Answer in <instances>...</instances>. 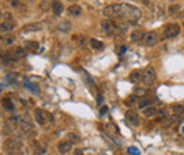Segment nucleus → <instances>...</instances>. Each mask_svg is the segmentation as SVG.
<instances>
[{"instance_id":"13","label":"nucleus","mask_w":184,"mask_h":155,"mask_svg":"<svg viewBox=\"0 0 184 155\" xmlns=\"http://www.w3.org/2000/svg\"><path fill=\"white\" fill-rule=\"evenodd\" d=\"M154 102H156V99H153V98H142L140 100H139L138 106H139V109H147V107H150Z\"/></svg>"},{"instance_id":"10","label":"nucleus","mask_w":184,"mask_h":155,"mask_svg":"<svg viewBox=\"0 0 184 155\" xmlns=\"http://www.w3.org/2000/svg\"><path fill=\"white\" fill-rule=\"evenodd\" d=\"M14 27H16V24L12 21V20H6L4 23H2V24H0V35L9 34Z\"/></svg>"},{"instance_id":"30","label":"nucleus","mask_w":184,"mask_h":155,"mask_svg":"<svg viewBox=\"0 0 184 155\" xmlns=\"http://www.w3.org/2000/svg\"><path fill=\"white\" fill-rule=\"evenodd\" d=\"M136 102H138V96H130L129 99H126V104H128V106H132Z\"/></svg>"},{"instance_id":"41","label":"nucleus","mask_w":184,"mask_h":155,"mask_svg":"<svg viewBox=\"0 0 184 155\" xmlns=\"http://www.w3.org/2000/svg\"><path fill=\"white\" fill-rule=\"evenodd\" d=\"M181 134L184 135V125H183V128H181Z\"/></svg>"},{"instance_id":"5","label":"nucleus","mask_w":184,"mask_h":155,"mask_svg":"<svg viewBox=\"0 0 184 155\" xmlns=\"http://www.w3.org/2000/svg\"><path fill=\"white\" fill-rule=\"evenodd\" d=\"M105 17L108 18H114V17H119L120 13V3L119 4H110V6H106L104 10H102Z\"/></svg>"},{"instance_id":"2","label":"nucleus","mask_w":184,"mask_h":155,"mask_svg":"<svg viewBox=\"0 0 184 155\" xmlns=\"http://www.w3.org/2000/svg\"><path fill=\"white\" fill-rule=\"evenodd\" d=\"M23 147V143L18 138H7L6 141H4V149L9 152H17L20 151Z\"/></svg>"},{"instance_id":"9","label":"nucleus","mask_w":184,"mask_h":155,"mask_svg":"<svg viewBox=\"0 0 184 155\" xmlns=\"http://www.w3.org/2000/svg\"><path fill=\"white\" fill-rule=\"evenodd\" d=\"M43 23H28V24L23 25L22 30L24 31V33H34V31H40L43 30Z\"/></svg>"},{"instance_id":"3","label":"nucleus","mask_w":184,"mask_h":155,"mask_svg":"<svg viewBox=\"0 0 184 155\" xmlns=\"http://www.w3.org/2000/svg\"><path fill=\"white\" fill-rule=\"evenodd\" d=\"M178 34H180V25L176 24V23L166 24V27L163 28V35H164V38H174Z\"/></svg>"},{"instance_id":"32","label":"nucleus","mask_w":184,"mask_h":155,"mask_svg":"<svg viewBox=\"0 0 184 155\" xmlns=\"http://www.w3.org/2000/svg\"><path fill=\"white\" fill-rule=\"evenodd\" d=\"M128 152L130 155H140V152H139V149L136 148V147H129L128 148Z\"/></svg>"},{"instance_id":"17","label":"nucleus","mask_w":184,"mask_h":155,"mask_svg":"<svg viewBox=\"0 0 184 155\" xmlns=\"http://www.w3.org/2000/svg\"><path fill=\"white\" fill-rule=\"evenodd\" d=\"M129 79H130V82H133V83L140 82V80L143 79V72H142V71H139V69L133 71V72L130 73V76H129Z\"/></svg>"},{"instance_id":"31","label":"nucleus","mask_w":184,"mask_h":155,"mask_svg":"<svg viewBox=\"0 0 184 155\" xmlns=\"http://www.w3.org/2000/svg\"><path fill=\"white\" fill-rule=\"evenodd\" d=\"M74 41H77L80 45H82V44H85V37H82V35H75V37H74Z\"/></svg>"},{"instance_id":"6","label":"nucleus","mask_w":184,"mask_h":155,"mask_svg":"<svg viewBox=\"0 0 184 155\" xmlns=\"http://www.w3.org/2000/svg\"><path fill=\"white\" fill-rule=\"evenodd\" d=\"M142 80H143L147 86L153 85L154 80H156V72H154V68L147 66L146 69L143 71V79H142Z\"/></svg>"},{"instance_id":"16","label":"nucleus","mask_w":184,"mask_h":155,"mask_svg":"<svg viewBox=\"0 0 184 155\" xmlns=\"http://www.w3.org/2000/svg\"><path fill=\"white\" fill-rule=\"evenodd\" d=\"M143 37H144L143 30H133L132 34H130V40H132L133 43H139V41L143 40Z\"/></svg>"},{"instance_id":"8","label":"nucleus","mask_w":184,"mask_h":155,"mask_svg":"<svg viewBox=\"0 0 184 155\" xmlns=\"http://www.w3.org/2000/svg\"><path fill=\"white\" fill-rule=\"evenodd\" d=\"M125 119L129 124H132V125H139V123H140L139 114L135 112V110H128L126 114H125Z\"/></svg>"},{"instance_id":"7","label":"nucleus","mask_w":184,"mask_h":155,"mask_svg":"<svg viewBox=\"0 0 184 155\" xmlns=\"http://www.w3.org/2000/svg\"><path fill=\"white\" fill-rule=\"evenodd\" d=\"M143 44L146 47H153L154 44H157V41H159V35H157V33H154V31H150V33H146L143 37Z\"/></svg>"},{"instance_id":"44","label":"nucleus","mask_w":184,"mask_h":155,"mask_svg":"<svg viewBox=\"0 0 184 155\" xmlns=\"http://www.w3.org/2000/svg\"><path fill=\"white\" fill-rule=\"evenodd\" d=\"M183 25H184V24H183Z\"/></svg>"},{"instance_id":"40","label":"nucleus","mask_w":184,"mask_h":155,"mask_svg":"<svg viewBox=\"0 0 184 155\" xmlns=\"http://www.w3.org/2000/svg\"><path fill=\"white\" fill-rule=\"evenodd\" d=\"M81 154H82L81 151H77V152H75V155H81Z\"/></svg>"},{"instance_id":"28","label":"nucleus","mask_w":184,"mask_h":155,"mask_svg":"<svg viewBox=\"0 0 184 155\" xmlns=\"http://www.w3.org/2000/svg\"><path fill=\"white\" fill-rule=\"evenodd\" d=\"M68 141L70 143H72V144H75V143H78L80 141V135L78 134H75V133H68Z\"/></svg>"},{"instance_id":"43","label":"nucleus","mask_w":184,"mask_h":155,"mask_svg":"<svg viewBox=\"0 0 184 155\" xmlns=\"http://www.w3.org/2000/svg\"><path fill=\"white\" fill-rule=\"evenodd\" d=\"M0 17H2V11H0Z\"/></svg>"},{"instance_id":"26","label":"nucleus","mask_w":184,"mask_h":155,"mask_svg":"<svg viewBox=\"0 0 184 155\" xmlns=\"http://www.w3.org/2000/svg\"><path fill=\"white\" fill-rule=\"evenodd\" d=\"M157 112H159V109H156V107L150 106V107H147V109H144L143 114L146 116V117H153V116L157 114Z\"/></svg>"},{"instance_id":"29","label":"nucleus","mask_w":184,"mask_h":155,"mask_svg":"<svg viewBox=\"0 0 184 155\" xmlns=\"http://www.w3.org/2000/svg\"><path fill=\"white\" fill-rule=\"evenodd\" d=\"M50 7H51V3H50V2H47V0H43V2H40V9L41 10L47 11Z\"/></svg>"},{"instance_id":"35","label":"nucleus","mask_w":184,"mask_h":155,"mask_svg":"<svg viewBox=\"0 0 184 155\" xmlns=\"http://www.w3.org/2000/svg\"><path fill=\"white\" fill-rule=\"evenodd\" d=\"M157 114H159L162 119H164V117H167V110H166V109H159Z\"/></svg>"},{"instance_id":"33","label":"nucleus","mask_w":184,"mask_h":155,"mask_svg":"<svg viewBox=\"0 0 184 155\" xmlns=\"http://www.w3.org/2000/svg\"><path fill=\"white\" fill-rule=\"evenodd\" d=\"M178 10H180V6H178V4H172V6L169 7V11L170 13H177Z\"/></svg>"},{"instance_id":"15","label":"nucleus","mask_w":184,"mask_h":155,"mask_svg":"<svg viewBox=\"0 0 184 155\" xmlns=\"http://www.w3.org/2000/svg\"><path fill=\"white\" fill-rule=\"evenodd\" d=\"M16 41V37L13 34H4V35H0V44L3 45H12Z\"/></svg>"},{"instance_id":"11","label":"nucleus","mask_w":184,"mask_h":155,"mask_svg":"<svg viewBox=\"0 0 184 155\" xmlns=\"http://www.w3.org/2000/svg\"><path fill=\"white\" fill-rule=\"evenodd\" d=\"M51 10L55 16H61V13L64 11V4L60 0H52L51 2Z\"/></svg>"},{"instance_id":"20","label":"nucleus","mask_w":184,"mask_h":155,"mask_svg":"<svg viewBox=\"0 0 184 155\" xmlns=\"http://www.w3.org/2000/svg\"><path fill=\"white\" fill-rule=\"evenodd\" d=\"M68 13H70L71 16H74V17H77V16H80L81 13H82V7H81L80 4H72V6L68 7Z\"/></svg>"},{"instance_id":"34","label":"nucleus","mask_w":184,"mask_h":155,"mask_svg":"<svg viewBox=\"0 0 184 155\" xmlns=\"http://www.w3.org/2000/svg\"><path fill=\"white\" fill-rule=\"evenodd\" d=\"M10 3V6H13V7H22V3L18 2V0H7Z\"/></svg>"},{"instance_id":"42","label":"nucleus","mask_w":184,"mask_h":155,"mask_svg":"<svg viewBox=\"0 0 184 155\" xmlns=\"http://www.w3.org/2000/svg\"><path fill=\"white\" fill-rule=\"evenodd\" d=\"M24 2H31V0H24Z\"/></svg>"},{"instance_id":"14","label":"nucleus","mask_w":184,"mask_h":155,"mask_svg":"<svg viewBox=\"0 0 184 155\" xmlns=\"http://www.w3.org/2000/svg\"><path fill=\"white\" fill-rule=\"evenodd\" d=\"M34 116H36V120H37V123H38L40 125L46 124V120H47L46 112H43L41 109H36V112H34Z\"/></svg>"},{"instance_id":"27","label":"nucleus","mask_w":184,"mask_h":155,"mask_svg":"<svg viewBox=\"0 0 184 155\" xmlns=\"http://www.w3.org/2000/svg\"><path fill=\"white\" fill-rule=\"evenodd\" d=\"M173 113H174L176 116L184 114V106L183 104H174V106H173Z\"/></svg>"},{"instance_id":"25","label":"nucleus","mask_w":184,"mask_h":155,"mask_svg":"<svg viewBox=\"0 0 184 155\" xmlns=\"http://www.w3.org/2000/svg\"><path fill=\"white\" fill-rule=\"evenodd\" d=\"M34 151H36V155H43L46 152V145L41 143H34Z\"/></svg>"},{"instance_id":"36","label":"nucleus","mask_w":184,"mask_h":155,"mask_svg":"<svg viewBox=\"0 0 184 155\" xmlns=\"http://www.w3.org/2000/svg\"><path fill=\"white\" fill-rule=\"evenodd\" d=\"M116 51H118V54H125V51H126V47H125V45H120V47H118V48H116Z\"/></svg>"},{"instance_id":"18","label":"nucleus","mask_w":184,"mask_h":155,"mask_svg":"<svg viewBox=\"0 0 184 155\" xmlns=\"http://www.w3.org/2000/svg\"><path fill=\"white\" fill-rule=\"evenodd\" d=\"M57 30L67 34V33H70V31L72 30V24H71L70 21H61L58 25H57Z\"/></svg>"},{"instance_id":"24","label":"nucleus","mask_w":184,"mask_h":155,"mask_svg":"<svg viewBox=\"0 0 184 155\" xmlns=\"http://www.w3.org/2000/svg\"><path fill=\"white\" fill-rule=\"evenodd\" d=\"M89 44H91V47L94 49H104V43L96 40V38H91V40H89Z\"/></svg>"},{"instance_id":"23","label":"nucleus","mask_w":184,"mask_h":155,"mask_svg":"<svg viewBox=\"0 0 184 155\" xmlns=\"http://www.w3.org/2000/svg\"><path fill=\"white\" fill-rule=\"evenodd\" d=\"M26 47H27V49L36 52V51H38V48H40V44H38V41L30 40V41H26Z\"/></svg>"},{"instance_id":"21","label":"nucleus","mask_w":184,"mask_h":155,"mask_svg":"<svg viewBox=\"0 0 184 155\" xmlns=\"http://www.w3.org/2000/svg\"><path fill=\"white\" fill-rule=\"evenodd\" d=\"M2 104H3L4 110H7V112H13V110H14V103L12 102L10 98H4L3 100H2Z\"/></svg>"},{"instance_id":"22","label":"nucleus","mask_w":184,"mask_h":155,"mask_svg":"<svg viewBox=\"0 0 184 155\" xmlns=\"http://www.w3.org/2000/svg\"><path fill=\"white\" fill-rule=\"evenodd\" d=\"M10 51H12V54L14 55L17 59H20V58H24V57H26V51H24V48H22V47H16V48L10 49Z\"/></svg>"},{"instance_id":"1","label":"nucleus","mask_w":184,"mask_h":155,"mask_svg":"<svg viewBox=\"0 0 184 155\" xmlns=\"http://www.w3.org/2000/svg\"><path fill=\"white\" fill-rule=\"evenodd\" d=\"M142 16V11L139 7L133 6V4H129V3H120V13H119V17H122L123 20L129 23H138L139 18Z\"/></svg>"},{"instance_id":"4","label":"nucleus","mask_w":184,"mask_h":155,"mask_svg":"<svg viewBox=\"0 0 184 155\" xmlns=\"http://www.w3.org/2000/svg\"><path fill=\"white\" fill-rule=\"evenodd\" d=\"M101 28H102V31H104L105 34H109V35L118 33V30H119V27H118V25L115 24L110 18H104V20H102L101 21Z\"/></svg>"},{"instance_id":"38","label":"nucleus","mask_w":184,"mask_h":155,"mask_svg":"<svg viewBox=\"0 0 184 155\" xmlns=\"http://www.w3.org/2000/svg\"><path fill=\"white\" fill-rule=\"evenodd\" d=\"M106 112H108V107H106V106L101 107V114H102V116H104V114H105V113H106Z\"/></svg>"},{"instance_id":"39","label":"nucleus","mask_w":184,"mask_h":155,"mask_svg":"<svg viewBox=\"0 0 184 155\" xmlns=\"http://www.w3.org/2000/svg\"><path fill=\"white\" fill-rule=\"evenodd\" d=\"M102 100H104V99H102V94H98V99H96L98 104H101V103H102Z\"/></svg>"},{"instance_id":"19","label":"nucleus","mask_w":184,"mask_h":155,"mask_svg":"<svg viewBox=\"0 0 184 155\" xmlns=\"http://www.w3.org/2000/svg\"><path fill=\"white\" fill-rule=\"evenodd\" d=\"M20 128H22L26 134H31V133H33V125L30 124V121H28V120H20Z\"/></svg>"},{"instance_id":"12","label":"nucleus","mask_w":184,"mask_h":155,"mask_svg":"<svg viewBox=\"0 0 184 155\" xmlns=\"http://www.w3.org/2000/svg\"><path fill=\"white\" fill-rule=\"evenodd\" d=\"M72 149V143H70L68 140H64V141H60L58 143V151L61 154H67Z\"/></svg>"},{"instance_id":"37","label":"nucleus","mask_w":184,"mask_h":155,"mask_svg":"<svg viewBox=\"0 0 184 155\" xmlns=\"http://www.w3.org/2000/svg\"><path fill=\"white\" fill-rule=\"evenodd\" d=\"M136 93H138V94H146L147 93V90H143V89H136Z\"/></svg>"}]
</instances>
